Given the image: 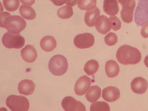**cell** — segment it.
I'll use <instances>...</instances> for the list:
<instances>
[{
	"label": "cell",
	"instance_id": "6da1fadb",
	"mask_svg": "<svg viewBox=\"0 0 148 111\" xmlns=\"http://www.w3.org/2000/svg\"><path fill=\"white\" fill-rule=\"evenodd\" d=\"M116 57L118 61L123 65H134L141 61V54L138 49L125 45L118 49Z\"/></svg>",
	"mask_w": 148,
	"mask_h": 111
},
{
	"label": "cell",
	"instance_id": "7a4b0ae2",
	"mask_svg": "<svg viewBox=\"0 0 148 111\" xmlns=\"http://www.w3.org/2000/svg\"><path fill=\"white\" fill-rule=\"evenodd\" d=\"M26 25L25 20L21 17L11 15L6 18L1 27L5 28L10 33L17 34L24 30Z\"/></svg>",
	"mask_w": 148,
	"mask_h": 111
},
{
	"label": "cell",
	"instance_id": "3957f363",
	"mask_svg": "<svg viewBox=\"0 0 148 111\" xmlns=\"http://www.w3.org/2000/svg\"><path fill=\"white\" fill-rule=\"evenodd\" d=\"M49 68L50 71L54 75H63L67 71V60L62 55H55L50 60L49 63Z\"/></svg>",
	"mask_w": 148,
	"mask_h": 111
},
{
	"label": "cell",
	"instance_id": "277c9868",
	"mask_svg": "<svg viewBox=\"0 0 148 111\" xmlns=\"http://www.w3.org/2000/svg\"><path fill=\"white\" fill-rule=\"evenodd\" d=\"M6 103L13 111H27L29 107V100L25 97L21 95H10L6 99Z\"/></svg>",
	"mask_w": 148,
	"mask_h": 111
},
{
	"label": "cell",
	"instance_id": "5b68a950",
	"mask_svg": "<svg viewBox=\"0 0 148 111\" xmlns=\"http://www.w3.org/2000/svg\"><path fill=\"white\" fill-rule=\"evenodd\" d=\"M2 41L3 46L8 49H19L25 45V39L20 33L14 34L8 32L3 35Z\"/></svg>",
	"mask_w": 148,
	"mask_h": 111
},
{
	"label": "cell",
	"instance_id": "8992f818",
	"mask_svg": "<svg viewBox=\"0 0 148 111\" xmlns=\"http://www.w3.org/2000/svg\"><path fill=\"white\" fill-rule=\"evenodd\" d=\"M135 22L142 26L148 22V0H139L135 12Z\"/></svg>",
	"mask_w": 148,
	"mask_h": 111
},
{
	"label": "cell",
	"instance_id": "52a82bcc",
	"mask_svg": "<svg viewBox=\"0 0 148 111\" xmlns=\"http://www.w3.org/2000/svg\"><path fill=\"white\" fill-rule=\"evenodd\" d=\"M95 37L90 33H84L77 35L74 40L75 46L77 48L86 49L90 48L95 43Z\"/></svg>",
	"mask_w": 148,
	"mask_h": 111
},
{
	"label": "cell",
	"instance_id": "ba28073f",
	"mask_svg": "<svg viewBox=\"0 0 148 111\" xmlns=\"http://www.w3.org/2000/svg\"><path fill=\"white\" fill-rule=\"evenodd\" d=\"M62 106L65 111H86L85 106L83 103L72 97H66L63 99Z\"/></svg>",
	"mask_w": 148,
	"mask_h": 111
},
{
	"label": "cell",
	"instance_id": "9c48e42d",
	"mask_svg": "<svg viewBox=\"0 0 148 111\" xmlns=\"http://www.w3.org/2000/svg\"><path fill=\"white\" fill-rule=\"evenodd\" d=\"M91 85V79L87 76L81 77L77 80L75 85V93L78 96L84 95L89 89Z\"/></svg>",
	"mask_w": 148,
	"mask_h": 111
},
{
	"label": "cell",
	"instance_id": "30bf717a",
	"mask_svg": "<svg viewBox=\"0 0 148 111\" xmlns=\"http://www.w3.org/2000/svg\"><path fill=\"white\" fill-rule=\"evenodd\" d=\"M122 6L123 9L121 12V15L122 20L127 23L132 22L133 20L134 10L136 6L135 0H132L130 3Z\"/></svg>",
	"mask_w": 148,
	"mask_h": 111
},
{
	"label": "cell",
	"instance_id": "8fae6325",
	"mask_svg": "<svg viewBox=\"0 0 148 111\" xmlns=\"http://www.w3.org/2000/svg\"><path fill=\"white\" fill-rule=\"evenodd\" d=\"M148 88V82L145 79L138 77L134 79L131 83V88L135 93L142 94L145 93Z\"/></svg>",
	"mask_w": 148,
	"mask_h": 111
},
{
	"label": "cell",
	"instance_id": "7c38bea8",
	"mask_svg": "<svg viewBox=\"0 0 148 111\" xmlns=\"http://www.w3.org/2000/svg\"><path fill=\"white\" fill-rule=\"evenodd\" d=\"M119 89L114 86H109L103 90L102 97L104 100L108 102L116 101L120 97Z\"/></svg>",
	"mask_w": 148,
	"mask_h": 111
},
{
	"label": "cell",
	"instance_id": "4fadbf2b",
	"mask_svg": "<svg viewBox=\"0 0 148 111\" xmlns=\"http://www.w3.org/2000/svg\"><path fill=\"white\" fill-rule=\"evenodd\" d=\"M95 24L96 30L101 34H106L111 30L109 19L105 15L99 16L96 19Z\"/></svg>",
	"mask_w": 148,
	"mask_h": 111
},
{
	"label": "cell",
	"instance_id": "5bb4252c",
	"mask_svg": "<svg viewBox=\"0 0 148 111\" xmlns=\"http://www.w3.org/2000/svg\"><path fill=\"white\" fill-rule=\"evenodd\" d=\"M21 54L23 60L27 63L34 62L37 57L36 50L31 45H27L22 49Z\"/></svg>",
	"mask_w": 148,
	"mask_h": 111
},
{
	"label": "cell",
	"instance_id": "9a60e30c",
	"mask_svg": "<svg viewBox=\"0 0 148 111\" xmlns=\"http://www.w3.org/2000/svg\"><path fill=\"white\" fill-rule=\"evenodd\" d=\"M35 85L31 80H23L19 83L18 90L20 94L25 95H32L34 93Z\"/></svg>",
	"mask_w": 148,
	"mask_h": 111
},
{
	"label": "cell",
	"instance_id": "2e32d148",
	"mask_svg": "<svg viewBox=\"0 0 148 111\" xmlns=\"http://www.w3.org/2000/svg\"><path fill=\"white\" fill-rule=\"evenodd\" d=\"M103 8L105 13L110 16L116 15L119 12L117 0H104Z\"/></svg>",
	"mask_w": 148,
	"mask_h": 111
},
{
	"label": "cell",
	"instance_id": "e0dca14e",
	"mask_svg": "<svg viewBox=\"0 0 148 111\" xmlns=\"http://www.w3.org/2000/svg\"><path fill=\"white\" fill-rule=\"evenodd\" d=\"M40 45L44 51L49 52L56 48L57 43L54 37L52 36H47L44 37L41 40Z\"/></svg>",
	"mask_w": 148,
	"mask_h": 111
},
{
	"label": "cell",
	"instance_id": "ac0fdd59",
	"mask_svg": "<svg viewBox=\"0 0 148 111\" xmlns=\"http://www.w3.org/2000/svg\"><path fill=\"white\" fill-rule=\"evenodd\" d=\"M105 68L107 75L110 78L116 77L119 72V65L116 61L113 60H109L106 62Z\"/></svg>",
	"mask_w": 148,
	"mask_h": 111
},
{
	"label": "cell",
	"instance_id": "d6986e66",
	"mask_svg": "<svg viewBox=\"0 0 148 111\" xmlns=\"http://www.w3.org/2000/svg\"><path fill=\"white\" fill-rule=\"evenodd\" d=\"M100 14V10L97 7L93 10L86 12L84 17V21L88 27H94L95 25V22L99 16Z\"/></svg>",
	"mask_w": 148,
	"mask_h": 111
},
{
	"label": "cell",
	"instance_id": "ffe728a7",
	"mask_svg": "<svg viewBox=\"0 0 148 111\" xmlns=\"http://www.w3.org/2000/svg\"><path fill=\"white\" fill-rule=\"evenodd\" d=\"M101 90L99 86H92L86 93V97L88 101L93 103L99 99L101 97Z\"/></svg>",
	"mask_w": 148,
	"mask_h": 111
},
{
	"label": "cell",
	"instance_id": "44dd1931",
	"mask_svg": "<svg viewBox=\"0 0 148 111\" xmlns=\"http://www.w3.org/2000/svg\"><path fill=\"white\" fill-rule=\"evenodd\" d=\"M19 12L20 15L26 20H33L36 17L35 11L31 6L21 5L19 9Z\"/></svg>",
	"mask_w": 148,
	"mask_h": 111
},
{
	"label": "cell",
	"instance_id": "7402d4cb",
	"mask_svg": "<svg viewBox=\"0 0 148 111\" xmlns=\"http://www.w3.org/2000/svg\"><path fill=\"white\" fill-rule=\"evenodd\" d=\"M99 64L97 61L91 60L88 61L84 66V71L89 76H92L97 72Z\"/></svg>",
	"mask_w": 148,
	"mask_h": 111
},
{
	"label": "cell",
	"instance_id": "603a6c76",
	"mask_svg": "<svg viewBox=\"0 0 148 111\" xmlns=\"http://www.w3.org/2000/svg\"><path fill=\"white\" fill-rule=\"evenodd\" d=\"M57 16L60 19H69L73 15V8L71 6H64L58 10Z\"/></svg>",
	"mask_w": 148,
	"mask_h": 111
},
{
	"label": "cell",
	"instance_id": "cb8c5ba5",
	"mask_svg": "<svg viewBox=\"0 0 148 111\" xmlns=\"http://www.w3.org/2000/svg\"><path fill=\"white\" fill-rule=\"evenodd\" d=\"M97 0H81L78 4L80 10H93L96 7Z\"/></svg>",
	"mask_w": 148,
	"mask_h": 111
},
{
	"label": "cell",
	"instance_id": "d4e9b609",
	"mask_svg": "<svg viewBox=\"0 0 148 111\" xmlns=\"http://www.w3.org/2000/svg\"><path fill=\"white\" fill-rule=\"evenodd\" d=\"M3 2L5 8L10 12L16 11L20 5L19 0H3Z\"/></svg>",
	"mask_w": 148,
	"mask_h": 111
},
{
	"label": "cell",
	"instance_id": "484cf974",
	"mask_svg": "<svg viewBox=\"0 0 148 111\" xmlns=\"http://www.w3.org/2000/svg\"><path fill=\"white\" fill-rule=\"evenodd\" d=\"M90 111H110L108 104L104 101H97L91 104Z\"/></svg>",
	"mask_w": 148,
	"mask_h": 111
},
{
	"label": "cell",
	"instance_id": "4316f807",
	"mask_svg": "<svg viewBox=\"0 0 148 111\" xmlns=\"http://www.w3.org/2000/svg\"><path fill=\"white\" fill-rule=\"evenodd\" d=\"M105 42L108 46H114L118 42V37L115 33L110 32L105 36Z\"/></svg>",
	"mask_w": 148,
	"mask_h": 111
},
{
	"label": "cell",
	"instance_id": "83f0119b",
	"mask_svg": "<svg viewBox=\"0 0 148 111\" xmlns=\"http://www.w3.org/2000/svg\"><path fill=\"white\" fill-rule=\"evenodd\" d=\"M110 26L112 29L116 31L119 30L121 27V22L120 20L116 16L110 17L109 18Z\"/></svg>",
	"mask_w": 148,
	"mask_h": 111
},
{
	"label": "cell",
	"instance_id": "f1b7e54d",
	"mask_svg": "<svg viewBox=\"0 0 148 111\" xmlns=\"http://www.w3.org/2000/svg\"><path fill=\"white\" fill-rule=\"evenodd\" d=\"M141 34L144 38H148V22L143 26L141 30Z\"/></svg>",
	"mask_w": 148,
	"mask_h": 111
},
{
	"label": "cell",
	"instance_id": "f546056e",
	"mask_svg": "<svg viewBox=\"0 0 148 111\" xmlns=\"http://www.w3.org/2000/svg\"><path fill=\"white\" fill-rule=\"evenodd\" d=\"M52 2L54 5L57 6H62L66 3L67 0H50Z\"/></svg>",
	"mask_w": 148,
	"mask_h": 111
},
{
	"label": "cell",
	"instance_id": "4dcf8cb0",
	"mask_svg": "<svg viewBox=\"0 0 148 111\" xmlns=\"http://www.w3.org/2000/svg\"><path fill=\"white\" fill-rule=\"evenodd\" d=\"M11 15L10 13L6 12H1V26L3 24L6 18L8 16H11Z\"/></svg>",
	"mask_w": 148,
	"mask_h": 111
},
{
	"label": "cell",
	"instance_id": "1f68e13d",
	"mask_svg": "<svg viewBox=\"0 0 148 111\" xmlns=\"http://www.w3.org/2000/svg\"><path fill=\"white\" fill-rule=\"evenodd\" d=\"M80 1V0H67L66 4L67 6H76Z\"/></svg>",
	"mask_w": 148,
	"mask_h": 111
},
{
	"label": "cell",
	"instance_id": "d6a6232c",
	"mask_svg": "<svg viewBox=\"0 0 148 111\" xmlns=\"http://www.w3.org/2000/svg\"><path fill=\"white\" fill-rule=\"evenodd\" d=\"M21 3L23 5L31 6L35 2V0H20Z\"/></svg>",
	"mask_w": 148,
	"mask_h": 111
},
{
	"label": "cell",
	"instance_id": "836d02e7",
	"mask_svg": "<svg viewBox=\"0 0 148 111\" xmlns=\"http://www.w3.org/2000/svg\"><path fill=\"white\" fill-rule=\"evenodd\" d=\"M132 1V0H118V2L122 6L130 3Z\"/></svg>",
	"mask_w": 148,
	"mask_h": 111
},
{
	"label": "cell",
	"instance_id": "e575fe53",
	"mask_svg": "<svg viewBox=\"0 0 148 111\" xmlns=\"http://www.w3.org/2000/svg\"><path fill=\"white\" fill-rule=\"evenodd\" d=\"M144 63L145 66L148 68V55L145 57L144 60Z\"/></svg>",
	"mask_w": 148,
	"mask_h": 111
}]
</instances>
